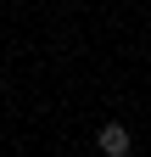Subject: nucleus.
Returning <instances> with one entry per match:
<instances>
[{
	"instance_id": "obj_1",
	"label": "nucleus",
	"mask_w": 151,
	"mask_h": 157,
	"mask_svg": "<svg viewBox=\"0 0 151 157\" xmlns=\"http://www.w3.org/2000/svg\"><path fill=\"white\" fill-rule=\"evenodd\" d=\"M101 151H106V157H123V151H129V129H123V124H106V129H101Z\"/></svg>"
}]
</instances>
